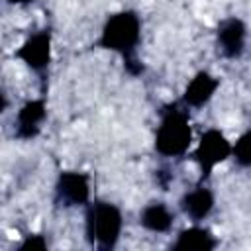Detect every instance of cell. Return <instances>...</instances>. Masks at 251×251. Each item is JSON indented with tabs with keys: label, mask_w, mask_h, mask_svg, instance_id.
<instances>
[{
	"label": "cell",
	"mask_w": 251,
	"mask_h": 251,
	"mask_svg": "<svg viewBox=\"0 0 251 251\" xmlns=\"http://www.w3.org/2000/svg\"><path fill=\"white\" fill-rule=\"evenodd\" d=\"M47 249V239L39 233H33V235H27L20 245H18V251H45Z\"/></svg>",
	"instance_id": "5bb4252c"
},
{
	"label": "cell",
	"mask_w": 251,
	"mask_h": 251,
	"mask_svg": "<svg viewBox=\"0 0 251 251\" xmlns=\"http://www.w3.org/2000/svg\"><path fill=\"white\" fill-rule=\"evenodd\" d=\"M47 118V106L43 98H33L27 100L16 114V127H14V135L18 139H33L39 129L43 120Z\"/></svg>",
	"instance_id": "ba28073f"
},
{
	"label": "cell",
	"mask_w": 251,
	"mask_h": 251,
	"mask_svg": "<svg viewBox=\"0 0 251 251\" xmlns=\"http://www.w3.org/2000/svg\"><path fill=\"white\" fill-rule=\"evenodd\" d=\"M227 157H231V143L227 141V137L216 127L206 129L194 151V159L200 165L202 178H208L214 167L224 163Z\"/></svg>",
	"instance_id": "277c9868"
},
{
	"label": "cell",
	"mask_w": 251,
	"mask_h": 251,
	"mask_svg": "<svg viewBox=\"0 0 251 251\" xmlns=\"http://www.w3.org/2000/svg\"><path fill=\"white\" fill-rule=\"evenodd\" d=\"M216 245L218 241L208 227L192 226L178 233L176 241L173 243V249L175 251H212L216 249Z\"/></svg>",
	"instance_id": "8fae6325"
},
{
	"label": "cell",
	"mask_w": 251,
	"mask_h": 251,
	"mask_svg": "<svg viewBox=\"0 0 251 251\" xmlns=\"http://www.w3.org/2000/svg\"><path fill=\"white\" fill-rule=\"evenodd\" d=\"M141 39V20L133 10H122L112 14L100 33L98 45L110 51H116L124 57V67L129 75L143 73V65L139 63L135 49Z\"/></svg>",
	"instance_id": "6da1fadb"
},
{
	"label": "cell",
	"mask_w": 251,
	"mask_h": 251,
	"mask_svg": "<svg viewBox=\"0 0 251 251\" xmlns=\"http://www.w3.org/2000/svg\"><path fill=\"white\" fill-rule=\"evenodd\" d=\"M245 39H247V27L239 18H227L218 25L216 33V45L218 53L224 59H239L245 51Z\"/></svg>",
	"instance_id": "52a82bcc"
},
{
	"label": "cell",
	"mask_w": 251,
	"mask_h": 251,
	"mask_svg": "<svg viewBox=\"0 0 251 251\" xmlns=\"http://www.w3.org/2000/svg\"><path fill=\"white\" fill-rule=\"evenodd\" d=\"M231 157L239 167H251V129L241 133L231 145Z\"/></svg>",
	"instance_id": "4fadbf2b"
},
{
	"label": "cell",
	"mask_w": 251,
	"mask_h": 251,
	"mask_svg": "<svg viewBox=\"0 0 251 251\" xmlns=\"http://www.w3.org/2000/svg\"><path fill=\"white\" fill-rule=\"evenodd\" d=\"M124 227L122 212L116 204L98 200L86 210V239L92 247L110 251L116 247Z\"/></svg>",
	"instance_id": "3957f363"
},
{
	"label": "cell",
	"mask_w": 251,
	"mask_h": 251,
	"mask_svg": "<svg viewBox=\"0 0 251 251\" xmlns=\"http://www.w3.org/2000/svg\"><path fill=\"white\" fill-rule=\"evenodd\" d=\"M214 204H216L214 194H212V190L206 188V186H196L194 190L186 192V194L180 198V208H182V212H184L190 220H194V222H200V220L208 218L210 212L214 210Z\"/></svg>",
	"instance_id": "30bf717a"
},
{
	"label": "cell",
	"mask_w": 251,
	"mask_h": 251,
	"mask_svg": "<svg viewBox=\"0 0 251 251\" xmlns=\"http://www.w3.org/2000/svg\"><path fill=\"white\" fill-rule=\"evenodd\" d=\"M218 86H220V80L214 75H210L208 71H200L186 84V88L182 92V102L190 108H200L210 102V98L214 96Z\"/></svg>",
	"instance_id": "9c48e42d"
},
{
	"label": "cell",
	"mask_w": 251,
	"mask_h": 251,
	"mask_svg": "<svg viewBox=\"0 0 251 251\" xmlns=\"http://www.w3.org/2000/svg\"><path fill=\"white\" fill-rule=\"evenodd\" d=\"M90 200V180L84 173L63 171L55 182V204L63 208L86 206Z\"/></svg>",
	"instance_id": "5b68a950"
},
{
	"label": "cell",
	"mask_w": 251,
	"mask_h": 251,
	"mask_svg": "<svg viewBox=\"0 0 251 251\" xmlns=\"http://www.w3.org/2000/svg\"><path fill=\"white\" fill-rule=\"evenodd\" d=\"M192 143L188 114L176 104L161 112V124L155 131V151L163 157H180Z\"/></svg>",
	"instance_id": "7a4b0ae2"
},
{
	"label": "cell",
	"mask_w": 251,
	"mask_h": 251,
	"mask_svg": "<svg viewBox=\"0 0 251 251\" xmlns=\"http://www.w3.org/2000/svg\"><path fill=\"white\" fill-rule=\"evenodd\" d=\"M173 222H175V214L169 210L165 202H149L139 214L141 227L153 233H167L173 227Z\"/></svg>",
	"instance_id": "7c38bea8"
},
{
	"label": "cell",
	"mask_w": 251,
	"mask_h": 251,
	"mask_svg": "<svg viewBox=\"0 0 251 251\" xmlns=\"http://www.w3.org/2000/svg\"><path fill=\"white\" fill-rule=\"evenodd\" d=\"M10 4H18V6H25V4H31V2H35V0H8Z\"/></svg>",
	"instance_id": "9a60e30c"
},
{
	"label": "cell",
	"mask_w": 251,
	"mask_h": 251,
	"mask_svg": "<svg viewBox=\"0 0 251 251\" xmlns=\"http://www.w3.org/2000/svg\"><path fill=\"white\" fill-rule=\"evenodd\" d=\"M16 57L24 61L31 71L35 73H45L51 61V29H39L31 33L16 51Z\"/></svg>",
	"instance_id": "8992f818"
}]
</instances>
